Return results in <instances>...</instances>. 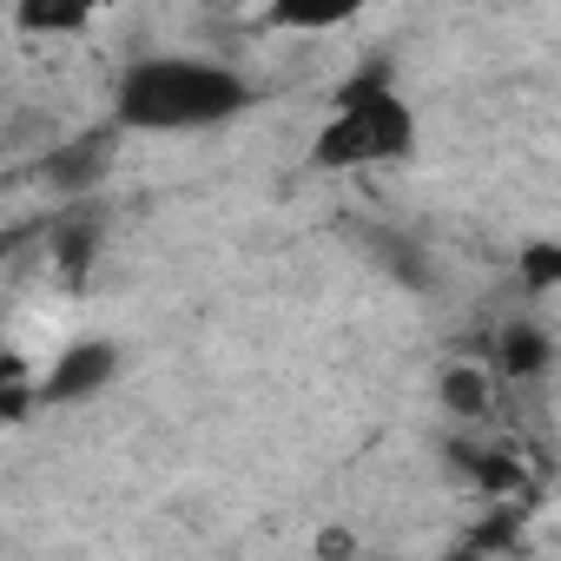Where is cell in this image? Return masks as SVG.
<instances>
[{"label": "cell", "instance_id": "9c48e42d", "mask_svg": "<svg viewBox=\"0 0 561 561\" xmlns=\"http://www.w3.org/2000/svg\"><path fill=\"white\" fill-rule=\"evenodd\" d=\"M554 277H561V257H554V244H535V251H528V285H535V291H548Z\"/></svg>", "mask_w": 561, "mask_h": 561}, {"label": "cell", "instance_id": "8992f818", "mask_svg": "<svg viewBox=\"0 0 561 561\" xmlns=\"http://www.w3.org/2000/svg\"><path fill=\"white\" fill-rule=\"evenodd\" d=\"M106 159H113V139H106V133H93V139H73V146H60V152L47 159V179H60L67 192H87V185L106 172Z\"/></svg>", "mask_w": 561, "mask_h": 561}, {"label": "cell", "instance_id": "8fae6325", "mask_svg": "<svg viewBox=\"0 0 561 561\" xmlns=\"http://www.w3.org/2000/svg\"><path fill=\"white\" fill-rule=\"evenodd\" d=\"M0 34H8V14H0Z\"/></svg>", "mask_w": 561, "mask_h": 561}, {"label": "cell", "instance_id": "7a4b0ae2", "mask_svg": "<svg viewBox=\"0 0 561 561\" xmlns=\"http://www.w3.org/2000/svg\"><path fill=\"white\" fill-rule=\"evenodd\" d=\"M410 152H416V113L383 73H357L311 139L318 172H370V165H390Z\"/></svg>", "mask_w": 561, "mask_h": 561}, {"label": "cell", "instance_id": "5b68a950", "mask_svg": "<svg viewBox=\"0 0 561 561\" xmlns=\"http://www.w3.org/2000/svg\"><path fill=\"white\" fill-rule=\"evenodd\" d=\"M106 8L113 0H14V27L21 34H80Z\"/></svg>", "mask_w": 561, "mask_h": 561}, {"label": "cell", "instance_id": "30bf717a", "mask_svg": "<svg viewBox=\"0 0 561 561\" xmlns=\"http://www.w3.org/2000/svg\"><path fill=\"white\" fill-rule=\"evenodd\" d=\"M8 251H14V244H8V238H0V264H8Z\"/></svg>", "mask_w": 561, "mask_h": 561}, {"label": "cell", "instance_id": "ba28073f", "mask_svg": "<svg viewBox=\"0 0 561 561\" xmlns=\"http://www.w3.org/2000/svg\"><path fill=\"white\" fill-rule=\"evenodd\" d=\"M443 397H449V410L482 416V410H489V377H482V370H449V377H443Z\"/></svg>", "mask_w": 561, "mask_h": 561}, {"label": "cell", "instance_id": "277c9868", "mask_svg": "<svg viewBox=\"0 0 561 561\" xmlns=\"http://www.w3.org/2000/svg\"><path fill=\"white\" fill-rule=\"evenodd\" d=\"M370 0H271V27L277 34H331L344 21H357Z\"/></svg>", "mask_w": 561, "mask_h": 561}, {"label": "cell", "instance_id": "3957f363", "mask_svg": "<svg viewBox=\"0 0 561 561\" xmlns=\"http://www.w3.org/2000/svg\"><path fill=\"white\" fill-rule=\"evenodd\" d=\"M113 370H119V351H113V344H73V351H60V364L47 370V403H80V397L106 390Z\"/></svg>", "mask_w": 561, "mask_h": 561}, {"label": "cell", "instance_id": "6da1fadb", "mask_svg": "<svg viewBox=\"0 0 561 561\" xmlns=\"http://www.w3.org/2000/svg\"><path fill=\"white\" fill-rule=\"evenodd\" d=\"M244 113V80L205 54H152L126 67L113 93V126L119 133H205Z\"/></svg>", "mask_w": 561, "mask_h": 561}, {"label": "cell", "instance_id": "52a82bcc", "mask_svg": "<svg viewBox=\"0 0 561 561\" xmlns=\"http://www.w3.org/2000/svg\"><path fill=\"white\" fill-rule=\"evenodd\" d=\"M495 370L508 377H541L548 370V331L541 324H508L495 337Z\"/></svg>", "mask_w": 561, "mask_h": 561}]
</instances>
